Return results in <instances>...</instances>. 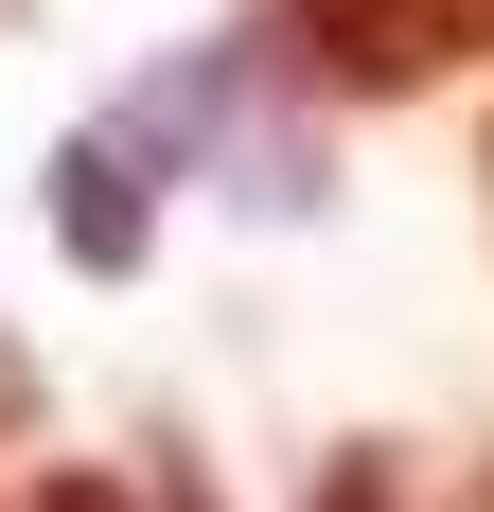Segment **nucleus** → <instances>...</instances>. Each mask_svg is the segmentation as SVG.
<instances>
[{"label":"nucleus","instance_id":"1","mask_svg":"<svg viewBox=\"0 0 494 512\" xmlns=\"http://www.w3.org/2000/svg\"><path fill=\"white\" fill-rule=\"evenodd\" d=\"M265 53H283L300 89L406 106V89H442V71L494 53V0H265Z\"/></svg>","mask_w":494,"mask_h":512},{"label":"nucleus","instance_id":"2","mask_svg":"<svg viewBox=\"0 0 494 512\" xmlns=\"http://www.w3.org/2000/svg\"><path fill=\"white\" fill-rule=\"evenodd\" d=\"M53 212H71V248H89V265H142V195H124V159H106V142L53 159Z\"/></svg>","mask_w":494,"mask_h":512},{"label":"nucleus","instance_id":"3","mask_svg":"<svg viewBox=\"0 0 494 512\" xmlns=\"http://www.w3.org/2000/svg\"><path fill=\"white\" fill-rule=\"evenodd\" d=\"M36 512H212L195 477H36Z\"/></svg>","mask_w":494,"mask_h":512},{"label":"nucleus","instance_id":"4","mask_svg":"<svg viewBox=\"0 0 494 512\" xmlns=\"http://www.w3.org/2000/svg\"><path fill=\"white\" fill-rule=\"evenodd\" d=\"M300 512H406V460H389V442H353V460H318Z\"/></svg>","mask_w":494,"mask_h":512},{"label":"nucleus","instance_id":"5","mask_svg":"<svg viewBox=\"0 0 494 512\" xmlns=\"http://www.w3.org/2000/svg\"><path fill=\"white\" fill-rule=\"evenodd\" d=\"M406 512H494V442L459 460V495H406Z\"/></svg>","mask_w":494,"mask_h":512}]
</instances>
